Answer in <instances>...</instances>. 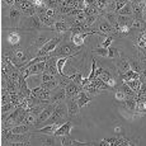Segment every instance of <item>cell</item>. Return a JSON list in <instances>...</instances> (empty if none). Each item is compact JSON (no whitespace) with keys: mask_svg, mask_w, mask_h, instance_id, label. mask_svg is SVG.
<instances>
[{"mask_svg":"<svg viewBox=\"0 0 146 146\" xmlns=\"http://www.w3.org/2000/svg\"><path fill=\"white\" fill-rule=\"evenodd\" d=\"M81 47L75 46L74 43H61L60 46L56 47L55 51H52L51 53H48L50 56H56V57H65V56H76L81 52L80 51Z\"/></svg>","mask_w":146,"mask_h":146,"instance_id":"obj_1","label":"cell"},{"mask_svg":"<svg viewBox=\"0 0 146 146\" xmlns=\"http://www.w3.org/2000/svg\"><path fill=\"white\" fill-rule=\"evenodd\" d=\"M13 64L15 65L18 69H21L24 64H27L29 60H32L29 56V52L26 50H14V52L12 53V58Z\"/></svg>","mask_w":146,"mask_h":146,"instance_id":"obj_2","label":"cell"},{"mask_svg":"<svg viewBox=\"0 0 146 146\" xmlns=\"http://www.w3.org/2000/svg\"><path fill=\"white\" fill-rule=\"evenodd\" d=\"M61 41H62V36H56V37H52L43 47H41V48L38 50L37 56H46V55H48V53H51L52 51H55L56 47L61 43Z\"/></svg>","mask_w":146,"mask_h":146,"instance_id":"obj_3","label":"cell"},{"mask_svg":"<svg viewBox=\"0 0 146 146\" xmlns=\"http://www.w3.org/2000/svg\"><path fill=\"white\" fill-rule=\"evenodd\" d=\"M21 27L27 28V29H38V31H41V29H43L46 26H44L43 22L40 19V17L36 14V15H32V17H27Z\"/></svg>","mask_w":146,"mask_h":146,"instance_id":"obj_4","label":"cell"},{"mask_svg":"<svg viewBox=\"0 0 146 146\" xmlns=\"http://www.w3.org/2000/svg\"><path fill=\"white\" fill-rule=\"evenodd\" d=\"M8 17H9V22H10V26L17 28L19 26V23H21V17H22V12L18 9V8L15 7H12L9 10V14H8Z\"/></svg>","mask_w":146,"mask_h":146,"instance_id":"obj_5","label":"cell"},{"mask_svg":"<svg viewBox=\"0 0 146 146\" xmlns=\"http://www.w3.org/2000/svg\"><path fill=\"white\" fill-rule=\"evenodd\" d=\"M67 104V111H69V117H75L80 111V107L78 104L76 98H66L65 99Z\"/></svg>","mask_w":146,"mask_h":146,"instance_id":"obj_6","label":"cell"},{"mask_svg":"<svg viewBox=\"0 0 146 146\" xmlns=\"http://www.w3.org/2000/svg\"><path fill=\"white\" fill-rule=\"evenodd\" d=\"M65 89H66V98H76V95L83 90V88L80 85H78V84H75L74 81H71Z\"/></svg>","mask_w":146,"mask_h":146,"instance_id":"obj_7","label":"cell"},{"mask_svg":"<svg viewBox=\"0 0 146 146\" xmlns=\"http://www.w3.org/2000/svg\"><path fill=\"white\" fill-rule=\"evenodd\" d=\"M65 99H66V89L62 88V86H58L57 92H55V93L52 94L50 102L56 103V104H57V103H60V102H64Z\"/></svg>","mask_w":146,"mask_h":146,"instance_id":"obj_8","label":"cell"},{"mask_svg":"<svg viewBox=\"0 0 146 146\" xmlns=\"http://www.w3.org/2000/svg\"><path fill=\"white\" fill-rule=\"evenodd\" d=\"M146 7V0H140V1H135L132 3V8H133V17L135 18H142V13ZM144 19V18H142Z\"/></svg>","mask_w":146,"mask_h":146,"instance_id":"obj_9","label":"cell"},{"mask_svg":"<svg viewBox=\"0 0 146 146\" xmlns=\"http://www.w3.org/2000/svg\"><path fill=\"white\" fill-rule=\"evenodd\" d=\"M21 38H22V35H21V32H19V29L14 28L13 32L8 33L7 41L10 46H17V44H19V42H21Z\"/></svg>","mask_w":146,"mask_h":146,"instance_id":"obj_10","label":"cell"},{"mask_svg":"<svg viewBox=\"0 0 146 146\" xmlns=\"http://www.w3.org/2000/svg\"><path fill=\"white\" fill-rule=\"evenodd\" d=\"M46 62L47 61H41V62H37L35 65L29 66L28 70H29L31 75H40L44 72V69H46Z\"/></svg>","mask_w":146,"mask_h":146,"instance_id":"obj_11","label":"cell"},{"mask_svg":"<svg viewBox=\"0 0 146 146\" xmlns=\"http://www.w3.org/2000/svg\"><path fill=\"white\" fill-rule=\"evenodd\" d=\"M71 128H72L71 121H66L64 125H61L60 127L57 128V131L55 132V136H67V135H70Z\"/></svg>","mask_w":146,"mask_h":146,"instance_id":"obj_12","label":"cell"},{"mask_svg":"<svg viewBox=\"0 0 146 146\" xmlns=\"http://www.w3.org/2000/svg\"><path fill=\"white\" fill-rule=\"evenodd\" d=\"M53 31H56L57 33H66L71 29V26H70L67 22H61V21H56L55 24L52 27Z\"/></svg>","mask_w":146,"mask_h":146,"instance_id":"obj_13","label":"cell"},{"mask_svg":"<svg viewBox=\"0 0 146 146\" xmlns=\"http://www.w3.org/2000/svg\"><path fill=\"white\" fill-rule=\"evenodd\" d=\"M98 28H99L100 32H103V33H104V35H107V36H111L112 33H117L116 28L112 26L111 23H108L107 21L100 22V23H99V27H98Z\"/></svg>","mask_w":146,"mask_h":146,"instance_id":"obj_14","label":"cell"},{"mask_svg":"<svg viewBox=\"0 0 146 146\" xmlns=\"http://www.w3.org/2000/svg\"><path fill=\"white\" fill-rule=\"evenodd\" d=\"M118 75L123 83H127V81H130V80H137L140 78L139 72L133 71V70H128V71L123 72V74H118Z\"/></svg>","mask_w":146,"mask_h":146,"instance_id":"obj_15","label":"cell"},{"mask_svg":"<svg viewBox=\"0 0 146 146\" xmlns=\"http://www.w3.org/2000/svg\"><path fill=\"white\" fill-rule=\"evenodd\" d=\"M51 36L48 35V33H41L40 36H38L37 38H36V42L35 43H33V46L35 47H37V48H41V47H43L44 44L47 43V42H48L50 40H51Z\"/></svg>","mask_w":146,"mask_h":146,"instance_id":"obj_16","label":"cell"},{"mask_svg":"<svg viewBox=\"0 0 146 146\" xmlns=\"http://www.w3.org/2000/svg\"><path fill=\"white\" fill-rule=\"evenodd\" d=\"M76 100H78V104L81 108V107H85L89 104V102H90V97L88 95L85 90H81L79 94L76 95Z\"/></svg>","mask_w":146,"mask_h":146,"instance_id":"obj_17","label":"cell"},{"mask_svg":"<svg viewBox=\"0 0 146 146\" xmlns=\"http://www.w3.org/2000/svg\"><path fill=\"white\" fill-rule=\"evenodd\" d=\"M64 139L61 140V145L64 146H67V145H92L90 142H80L78 141V140L72 139V137H70V135H67V136H62Z\"/></svg>","mask_w":146,"mask_h":146,"instance_id":"obj_18","label":"cell"},{"mask_svg":"<svg viewBox=\"0 0 146 146\" xmlns=\"http://www.w3.org/2000/svg\"><path fill=\"white\" fill-rule=\"evenodd\" d=\"M133 19L128 15H121L118 14L117 15V22H118V27H128L131 28V24H132Z\"/></svg>","mask_w":146,"mask_h":146,"instance_id":"obj_19","label":"cell"},{"mask_svg":"<svg viewBox=\"0 0 146 146\" xmlns=\"http://www.w3.org/2000/svg\"><path fill=\"white\" fill-rule=\"evenodd\" d=\"M131 28L136 29V31H140V32H144L146 28V21H144L142 18H133Z\"/></svg>","mask_w":146,"mask_h":146,"instance_id":"obj_20","label":"cell"},{"mask_svg":"<svg viewBox=\"0 0 146 146\" xmlns=\"http://www.w3.org/2000/svg\"><path fill=\"white\" fill-rule=\"evenodd\" d=\"M117 70H118V74H123V72L128 71V70H131V65L130 62H128L127 60H125V58H122V60L117 61Z\"/></svg>","mask_w":146,"mask_h":146,"instance_id":"obj_21","label":"cell"},{"mask_svg":"<svg viewBox=\"0 0 146 146\" xmlns=\"http://www.w3.org/2000/svg\"><path fill=\"white\" fill-rule=\"evenodd\" d=\"M74 56H65V57H60L57 58V70H58V74L60 75H64V70H65V66L67 64V61L70 58H72Z\"/></svg>","mask_w":146,"mask_h":146,"instance_id":"obj_22","label":"cell"},{"mask_svg":"<svg viewBox=\"0 0 146 146\" xmlns=\"http://www.w3.org/2000/svg\"><path fill=\"white\" fill-rule=\"evenodd\" d=\"M117 14H121V15H128L132 17L133 15V8H132V1H128L125 7H122L121 9L117 12Z\"/></svg>","mask_w":146,"mask_h":146,"instance_id":"obj_23","label":"cell"},{"mask_svg":"<svg viewBox=\"0 0 146 146\" xmlns=\"http://www.w3.org/2000/svg\"><path fill=\"white\" fill-rule=\"evenodd\" d=\"M83 90H85L86 93H90L92 95H98V94H100V93H103V89H100V88H98V86H95L93 85V84H86V85H84L83 86Z\"/></svg>","mask_w":146,"mask_h":146,"instance_id":"obj_24","label":"cell"},{"mask_svg":"<svg viewBox=\"0 0 146 146\" xmlns=\"http://www.w3.org/2000/svg\"><path fill=\"white\" fill-rule=\"evenodd\" d=\"M42 135V133H41ZM56 137V136H55ZM53 136H50V135H44L43 133V136H40L38 137V141L41 142L42 145H55L56 144V139Z\"/></svg>","mask_w":146,"mask_h":146,"instance_id":"obj_25","label":"cell"},{"mask_svg":"<svg viewBox=\"0 0 146 146\" xmlns=\"http://www.w3.org/2000/svg\"><path fill=\"white\" fill-rule=\"evenodd\" d=\"M119 89L126 95H127V98H135V97H136V92H133L132 89L130 88V85H128V84L122 83V84H121V86H119Z\"/></svg>","mask_w":146,"mask_h":146,"instance_id":"obj_26","label":"cell"},{"mask_svg":"<svg viewBox=\"0 0 146 146\" xmlns=\"http://www.w3.org/2000/svg\"><path fill=\"white\" fill-rule=\"evenodd\" d=\"M126 103V109L130 112H135L136 111V99L135 98H127L125 100Z\"/></svg>","mask_w":146,"mask_h":146,"instance_id":"obj_27","label":"cell"},{"mask_svg":"<svg viewBox=\"0 0 146 146\" xmlns=\"http://www.w3.org/2000/svg\"><path fill=\"white\" fill-rule=\"evenodd\" d=\"M126 84H128V85H130V88L132 89L133 92H136V93H139L140 92V88H141V81H140L139 79L137 80H130V81H127V83Z\"/></svg>","mask_w":146,"mask_h":146,"instance_id":"obj_28","label":"cell"},{"mask_svg":"<svg viewBox=\"0 0 146 146\" xmlns=\"http://www.w3.org/2000/svg\"><path fill=\"white\" fill-rule=\"evenodd\" d=\"M46 107V104H37V106H33L31 108L27 109V112H31V113L36 114V116H40V113L43 111V108Z\"/></svg>","mask_w":146,"mask_h":146,"instance_id":"obj_29","label":"cell"},{"mask_svg":"<svg viewBox=\"0 0 146 146\" xmlns=\"http://www.w3.org/2000/svg\"><path fill=\"white\" fill-rule=\"evenodd\" d=\"M98 18H99V15H86L85 22H84V26H85L86 28H89L90 26H93L95 22H97Z\"/></svg>","mask_w":146,"mask_h":146,"instance_id":"obj_30","label":"cell"},{"mask_svg":"<svg viewBox=\"0 0 146 146\" xmlns=\"http://www.w3.org/2000/svg\"><path fill=\"white\" fill-rule=\"evenodd\" d=\"M44 5H46L48 9H58L60 7V1L58 0H44Z\"/></svg>","mask_w":146,"mask_h":146,"instance_id":"obj_31","label":"cell"},{"mask_svg":"<svg viewBox=\"0 0 146 146\" xmlns=\"http://www.w3.org/2000/svg\"><path fill=\"white\" fill-rule=\"evenodd\" d=\"M108 52L109 50L106 48V47H97V48H94V53H97V55L99 56H103V57H108Z\"/></svg>","mask_w":146,"mask_h":146,"instance_id":"obj_32","label":"cell"},{"mask_svg":"<svg viewBox=\"0 0 146 146\" xmlns=\"http://www.w3.org/2000/svg\"><path fill=\"white\" fill-rule=\"evenodd\" d=\"M114 99H116L117 102H125V100L127 99V95L119 89V90H116V93H114Z\"/></svg>","mask_w":146,"mask_h":146,"instance_id":"obj_33","label":"cell"},{"mask_svg":"<svg viewBox=\"0 0 146 146\" xmlns=\"http://www.w3.org/2000/svg\"><path fill=\"white\" fill-rule=\"evenodd\" d=\"M95 71H97V60L93 58V60H92V70H90V74H89V76H88V79L90 81L95 78Z\"/></svg>","mask_w":146,"mask_h":146,"instance_id":"obj_34","label":"cell"},{"mask_svg":"<svg viewBox=\"0 0 146 146\" xmlns=\"http://www.w3.org/2000/svg\"><path fill=\"white\" fill-rule=\"evenodd\" d=\"M109 52H108V58H118L119 52L116 47H109Z\"/></svg>","mask_w":146,"mask_h":146,"instance_id":"obj_35","label":"cell"},{"mask_svg":"<svg viewBox=\"0 0 146 146\" xmlns=\"http://www.w3.org/2000/svg\"><path fill=\"white\" fill-rule=\"evenodd\" d=\"M112 42H113V37H112V36H107V37H104V41L100 43V46L106 47V48H109L111 44H112Z\"/></svg>","mask_w":146,"mask_h":146,"instance_id":"obj_36","label":"cell"},{"mask_svg":"<svg viewBox=\"0 0 146 146\" xmlns=\"http://www.w3.org/2000/svg\"><path fill=\"white\" fill-rule=\"evenodd\" d=\"M57 76H55V75H51V74H46V72H43V74L41 75V80L42 83H47V81H51V80H55Z\"/></svg>","mask_w":146,"mask_h":146,"instance_id":"obj_37","label":"cell"},{"mask_svg":"<svg viewBox=\"0 0 146 146\" xmlns=\"http://www.w3.org/2000/svg\"><path fill=\"white\" fill-rule=\"evenodd\" d=\"M98 78H100V79L104 81V83H107V81H108V80L112 78V75H111V72H109V71H107V70L103 69V71L100 72V75H99Z\"/></svg>","mask_w":146,"mask_h":146,"instance_id":"obj_38","label":"cell"},{"mask_svg":"<svg viewBox=\"0 0 146 146\" xmlns=\"http://www.w3.org/2000/svg\"><path fill=\"white\" fill-rule=\"evenodd\" d=\"M118 145H123V146H132V145H135L133 142H131L130 140H127V139H123V137H118L117 139V146Z\"/></svg>","mask_w":146,"mask_h":146,"instance_id":"obj_39","label":"cell"},{"mask_svg":"<svg viewBox=\"0 0 146 146\" xmlns=\"http://www.w3.org/2000/svg\"><path fill=\"white\" fill-rule=\"evenodd\" d=\"M79 1L80 0H66L64 4L67 5V7H71V8H78L79 7ZM79 9V8H78Z\"/></svg>","mask_w":146,"mask_h":146,"instance_id":"obj_40","label":"cell"},{"mask_svg":"<svg viewBox=\"0 0 146 146\" xmlns=\"http://www.w3.org/2000/svg\"><path fill=\"white\" fill-rule=\"evenodd\" d=\"M24 17H32V15H36L37 14V9L36 8H31V9H27L24 10V12H22Z\"/></svg>","mask_w":146,"mask_h":146,"instance_id":"obj_41","label":"cell"},{"mask_svg":"<svg viewBox=\"0 0 146 146\" xmlns=\"http://www.w3.org/2000/svg\"><path fill=\"white\" fill-rule=\"evenodd\" d=\"M128 1H131V0H116V12H118L121 8L125 7Z\"/></svg>","mask_w":146,"mask_h":146,"instance_id":"obj_42","label":"cell"},{"mask_svg":"<svg viewBox=\"0 0 146 146\" xmlns=\"http://www.w3.org/2000/svg\"><path fill=\"white\" fill-rule=\"evenodd\" d=\"M81 81H83V75H81V72H80V71H78V72H76V75H75L74 83L81 86ZM81 88H83V86H81Z\"/></svg>","mask_w":146,"mask_h":146,"instance_id":"obj_43","label":"cell"},{"mask_svg":"<svg viewBox=\"0 0 146 146\" xmlns=\"http://www.w3.org/2000/svg\"><path fill=\"white\" fill-rule=\"evenodd\" d=\"M57 14H58V12L56 9H48V8H47V12H46L47 17H50V18H56Z\"/></svg>","mask_w":146,"mask_h":146,"instance_id":"obj_44","label":"cell"},{"mask_svg":"<svg viewBox=\"0 0 146 146\" xmlns=\"http://www.w3.org/2000/svg\"><path fill=\"white\" fill-rule=\"evenodd\" d=\"M139 80L141 81V83H146V69H145V70H142V71L140 72V78H139Z\"/></svg>","mask_w":146,"mask_h":146,"instance_id":"obj_45","label":"cell"},{"mask_svg":"<svg viewBox=\"0 0 146 146\" xmlns=\"http://www.w3.org/2000/svg\"><path fill=\"white\" fill-rule=\"evenodd\" d=\"M137 94H141V95H146V83L141 84V88H140V92Z\"/></svg>","mask_w":146,"mask_h":146,"instance_id":"obj_46","label":"cell"},{"mask_svg":"<svg viewBox=\"0 0 146 146\" xmlns=\"http://www.w3.org/2000/svg\"><path fill=\"white\" fill-rule=\"evenodd\" d=\"M98 145L99 146H109V142H108V140L107 139H103V140H100V141L98 142Z\"/></svg>","mask_w":146,"mask_h":146,"instance_id":"obj_47","label":"cell"},{"mask_svg":"<svg viewBox=\"0 0 146 146\" xmlns=\"http://www.w3.org/2000/svg\"><path fill=\"white\" fill-rule=\"evenodd\" d=\"M85 3H86V5H93L97 3V0H85Z\"/></svg>","mask_w":146,"mask_h":146,"instance_id":"obj_48","label":"cell"},{"mask_svg":"<svg viewBox=\"0 0 146 146\" xmlns=\"http://www.w3.org/2000/svg\"><path fill=\"white\" fill-rule=\"evenodd\" d=\"M121 131H122V128H121L119 126H117V127H114V132H116V133H121Z\"/></svg>","mask_w":146,"mask_h":146,"instance_id":"obj_49","label":"cell"},{"mask_svg":"<svg viewBox=\"0 0 146 146\" xmlns=\"http://www.w3.org/2000/svg\"><path fill=\"white\" fill-rule=\"evenodd\" d=\"M142 18H144V21H146V7L144 9V13H142Z\"/></svg>","mask_w":146,"mask_h":146,"instance_id":"obj_50","label":"cell"},{"mask_svg":"<svg viewBox=\"0 0 146 146\" xmlns=\"http://www.w3.org/2000/svg\"><path fill=\"white\" fill-rule=\"evenodd\" d=\"M131 1H132V3H135V1H140V0H131Z\"/></svg>","mask_w":146,"mask_h":146,"instance_id":"obj_51","label":"cell"}]
</instances>
